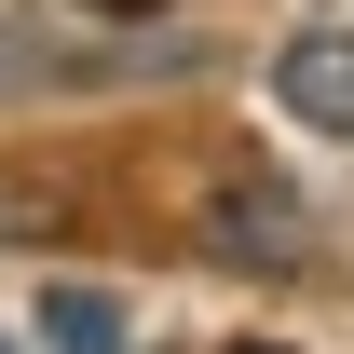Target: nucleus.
<instances>
[{
	"mask_svg": "<svg viewBox=\"0 0 354 354\" xmlns=\"http://www.w3.org/2000/svg\"><path fill=\"white\" fill-rule=\"evenodd\" d=\"M300 191H286V177L272 164H232L218 177V205H205V245H218L232 272H300Z\"/></svg>",
	"mask_w": 354,
	"mask_h": 354,
	"instance_id": "f257e3e1",
	"label": "nucleus"
},
{
	"mask_svg": "<svg viewBox=\"0 0 354 354\" xmlns=\"http://www.w3.org/2000/svg\"><path fill=\"white\" fill-rule=\"evenodd\" d=\"M272 95H286L313 136H341V150H354V28H300V41L272 55Z\"/></svg>",
	"mask_w": 354,
	"mask_h": 354,
	"instance_id": "f03ea898",
	"label": "nucleus"
},
{
	"mask_svg": "<svg viewBox=\"0 0 354 354\" xmlns=\"http://www.w3.org/2000/svg\"><path fill=\"white\" fill-rule=\"evenodd\" d=\"M41 341L55 354H123V300H109V286H55V300H41Z\"/></svg>",
	"mask_w": 354,
	"mask_h": 354,
	"instance_id": "7ed1b4c3",
	"label": "nucleus"
},
{
	"mask_svg": "<svg viewBox=\"0 0 354 354\" xmlns=\"http://www.w3.org/2000/svg\"><path fill=\"white\" fill-rule=\"evenodd\" d=\"M55 232H68V205L41 177H0V245H55Z\"/></svg>",
	"mask_w": 354,
	"mask_h": 354,
	"instance_id": "20e7f679",
	"label": "nucleus"
},
{
	"mask_svg": "<svg viewBox=\"0 0 354 354\" xmlns=\"http://www.w3.org/2000/svg\"><path fill=\"white\" fill-rule=\"evenodd\" d=\"M68 55H28V41H0V95H28V82H55Z\"/></svg>",
	"mask_w": 354,
	"mask_h": 354,
	"instance_id": "39448f33",
	"label": "nucleus"
},
{
	"mask_svg": "<svg viewBox=\"0 0 354 354\" xmlns=\"http://www.w3.org/2000/svg\"><path fill=\"white\" fill-rule=\"evenodd\" d=\"M82 14H164V0H82Z\"/></svg>",
	"mask_w": 354,
	"mask_h": 354,
	"instance_id": "423d86ee",
	"label": "nucleus"
},
{
	"mask_svg": "<svg viewBox=\"0 0 354 354\" xmlns=\"http://www.w3.org/2000/svg\"><path fill=\"white\" fill-rule=\"evenodd\" d=\"M232 354H272V341H232Z\"/></svg>",
	"mask_w": 354,
	"mask_h": 354,
	"instance_id": "0eeeda50",
	"label": "nucleus"
}]
</instances>
